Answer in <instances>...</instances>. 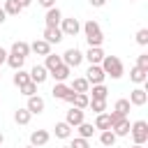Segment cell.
Returning a JSON list of instances; mask_svg holds the SVG:
<instances>
[{
    "label": "cell",
    "instance_id": "cell-1",
    "mask_svg": "<svg viewBox=\"0 0 148 148\" xmlns=\"http://www.w3.org/2000/svg\"><path fill=\"white\" fill-rule=\"evenodd\" d=\"M83 35H86V42H88V46H102V42H104V35H102V28H99V23L97 21H86L83 25Z\"/></svg>",
    "mask_w": 148,
    "mask_h": 148
},
{
    "label": "cell",
    "instance_id": "cell-2",
    "mask_svg": "<svg viewBox=\"0 0 148 148\" xmlns=\"http://www.w3.org/2000/svg\"><path fill=\"white\" fill-rule=\"evenodd\" d=\"M99 67H102L104 74L111 76V79H120V76H123V62H120L118 56H104L102 62H99Z\"/></svg>",
    "mask_w": 148,
    "mask_h": 148
},
{
    "label": "cell",
    "instance_id": "cell-3",
    "mask_svg": "<svg viewBox=\"0 0 148 148\" xmlns=\"http://www.w3.org/2000/svg\"><path fill=\"white\" fill-rule=\"evenodd\" d=\"M130 134H132V139H134L136 146H143V143L148 141V123H146V120L132 123V125H130Z\"/></svg>",
    "mask_w": 148,
    "mask_h": 148
},
{
    "label": "cell",
    "instance_id": "cell-4",
    "mask_svg": "<svg viewBox=\"0 0 148 148\" xmlns=\"http://www.w3.org/2000/svg\"><path fill=\"white\" fill-rule=\"evenodd\" d=\"M60 30H62V35L65 37H76L79 32H81V23H79V18H60Z\"/></svg>",
    "mask_w": 148,
    "mask_h": 148
},
{
    "label": "cell",
    "instance_id": "cell-5",
    "mask_svg": "<svg viewBox=\"0 0 148 148\" xmlns=\"http://www.w3.org/2000/svg\"><path fill=\"white\" fill-rule=\"evenodd\" d=\"M60 58H62V62H65L67 67H79V65L83 62V53H81V51H79L76 46L67 49V51H65V53H62Z\"/></svg>",
    "mask_w": 148,
    "mask_h": 148
},
{
    "label": "cell",
    "instance_id": "cell-6",
    "mask_svg": "<svg viewBox=\"0 0 148 148\" xmlns=\"http://www.w3.org/2000/svg\"><path fill=\"white\" fill-rule=\"evenodd\" d=\"M51 95L56 97V99H65V102H69L72 104V99H74V90L62 81V83H56L53 86V90H51Z\"/></svg>",
    "mask_w": 148,
    "mask_h": 148
},
{
    "label": "cell",
    "instance_id": "cell-7",
    "mask_svg": "<svg viewBox=\"0 0 148 148\" xmlns=\"http://www.w3.org/2000/svg\"><path fill=\"white\" fill-rule=\"evenodd\" d=\"M104 79H106V74H104V69L99 67V65H90L88 69H86V81L88 83H104Z\"/></svg>",
    "mask_w": 148,
    "mask_h": 148
},
{
    "label": "cell",
    "instance_id": "cell-8",
    "mask_svg": "<svg viewBox=\"0 0 148 148\" xmlns=\"http://www.w3.org/2000/svg\"><path fill=\"white\" fill-rule=\"evenodd\" d=\"M86 111L83 109H76V106H72L69 111H67V116H65V123L69 125V127H76V125H81L83 120H86V116H83Z\"/></svg>",
    "mask_w": 148,
    "mask_h": 148
},
{
    "label": "cell",
    "instance_id": "cell-9",
    "mask_svg": "<svg viewBox=\"0 0 148 148\" xmlns=\"http://www.w3.org/2000/svg\"><path fill=\"white\" fill-rule=\"evenodd\" d=\"M62 30H60V25H53V28H44V35H42V39H46L49 44H58V42H62Z\"/></svg>",
    "mask_w": 148,
    "mask_h": 148
},
{
    "label": "cell",
    "instance_id": "cell-10",
    "mask_svg": "<svg viewBox=\"0 0 148 148\" xmlns=\"http://www.w3.org/2000/svg\"><path fill=\"white\" fill-rule=\"evenodd\" d=\"M44 106H46V102H44L39 95H30V97H28V104H25V109H28L32 116L42 113V111H44Z\"/></svg>",
    "mask_w": 148,
    "mask_h": 148
},
{
    "label": "cell",
    "instance_id": "cell-11",
    "mask_svg": "<svg viewBox=\"0 0 148 148\" xmlns=\"http://www.w3.org/2000/svg\"><path fill=\"white\" fill-rule=\"evenodd\" d=\"M28 74H30V81H35L37 86H39V83H44V81L49 79V69H46L44 65H35Z\"/></svg>",
    "mask_w": 148,
    "mask_h": 148
},
{
    "label": "cell",
    "instance_id": "cell-12",
    "mask_svg": "<svg viewBox=\"0 0 148 148\" xmlns=\"http://www.w3.org/2000/svg\"><path fill=\"white\" fill-rule=\"evenodd\" d=\"M146 102H148L146 88H134V90L130 92V104H132V106H143Z\"/></svg>",
    "mask_w": 148,
    "mask_h": 148
},
{
    "label": "cell",
    "instance_id": "cell-13",
    "mask_svg": "<svg viewBox=\"0 0 148 148\" xmlns=\"http://www.w3.org/2000/svg\"><path fill=\"white\" fill-rule=\"evenodd\" d=\"M69 72H72V67H67L65 62H60L53 72H49V76H53V79H56V83H62V81H67V79H69Z\"/></svg>",
    "mask_w": 148,
    "mask_h": 148
},
{
    "label": "cell",
    "instance_id": "cell-14",
    "mask_svg": "<svg viewBox=\"0 0 148 148\" xmlns=\"http://www.w3.org/2000/svg\"><path fill=\"white\" fill-rule=\"evenodd\" d=\"M30 53H37V56H49L51 53V44L46 39H35L30 44Z\"/></svg>",
    "mask_w": 148,
    "mask_h": 148
},
{
    "label": "cell",
    "instance_id": "cell-15",
    "mask_svg": "<svg viewBox=\"0 0 148 148\" xmlns=\"http://www.w3.org/2000/svg\"><path fill=\"white\" fill-rule=\"evenodd\" d=\"M90 65H99L102 62V58H104V51H102V46H90L88 51H86V56H83Z\"/></svg>",
    "mask_w": 148,
    "mask_h": 148
},
{
    "label": "cell",
    "instance_id": "cell-16",
    "mask_svg": "<svg viewBox=\"0 0 148 148\" xmlns=\"http://www.w3.org/2000/svg\"><path fill=\"white\" fill-rule=\"evenodd\" d=\"M111 132H113L116 136H127V134H130V120H127V116L120 118V120H116V123L111 125Z\"/></svg>",
    "mask_w": 148,
    "mask_h": 148
},
{
    "label": "cell",
    "instance_id": "cell-17",
    "mask_svg": "<svg viewBox=\"0 0 148 148\" xmlns=\"http://www.w3.org/2000/svg\"><path fill=\"white\" fill-rule=\"evenodd\" d=\"M49 139H51V134H49L46 130H35V132L30 134V143L37 146V148H39V146H46Z\"/></svg>",
    "mask_w": 148,
    "mask_h": 148
},
{
    "label": "cell",
    "instance_id": "cell-18",
    "mask_svg": "<svg viewBox=\"0 0 148 148\" xmlns=\"http://www.w3.org/2000/svg\"><path fill=\"white\" fill-rule=\"evenodd\" d=\"M60 18H62V14H60V9H58V7H51V9H46V16H44V21H46V28L60 25Z\"/></svg>",
    "mask_w": 148,
    "mask_h": 148
},
{
    "label": "cell",
    "instance_id": "cell-19",
    "mask_svg": "<svg viewBox=\"0 0 148 148\" xmlns=\"http://www.w3.org/2000/svg\"><path fill=\"white\" fill-rule=\"evenodd\" d=\"M23 62H25V58H23V56H18V53H12V51L7 53V65H9L14 72H16V69H21V67H23Z\"/></svg>",
    "mask_w": 148,
    "mask_h": 148
},
{
    "label": "cell",
    "instance_id": "cell-20",
    "mask_svg": "<svg viewBox=\"0 0 148 148\" xmlns=\"http://www.w3.org/2000/svg\"><path fill=\"white\" fill-rule=\"evenodd\" d=\"M130 79H132V81H134V83H146V79H148V72H146V69H141V67H136V65H134V67H132V69H130Z\"/></svg>",
    "mask_w": 148,
    "mask_h": 148
},
{
    "label": "cell",
    "instance_id": "cell-21",
    "mask_svg": "<svg viewBox=\"0 0 148 148\" xmlns=\"http://www.w3.org/2000/svg\"><path fill=\"white\" fill-rule=\"evenodd\" d=\"M74 92H88L90 90V83L86 81V76H79V79H74L72 81V86H69Z\"/></svg>",
    "mask_w": 148,
    "mask_h": 148
},
{
    "label": "cell",
    "instance_id": "cell-22",
    "mask_svg": "<svg viewBox=\"0 0 148 148\" xmlns=\"http://www.w3.org/2000/svg\"><path fill=\"white\" fill-rule=\"evenodd\" d=\"M88 92H92V99H106L109 97V88L104 83H95L92 90H88Z\"/></svg>",
    "mask_w": 148,
    "mask_h": 148
},
{
    "label": "cell",
    "instance_id": "cell-23",
    "mask_svg": "<svg viewBox=\"0 0 148 148\" xmlns=\"http://www.w3.org/2000/svg\"><path fill=\"white\" fill-rule=\"evenodd\" d=\"M88 102H90V97H88V92H74V99H72V106H76V109H88Z\"/></svg>",
    "mask_w": 148,
    "mask_h": 148
},
{
    "label": "cell",
    "instance_id": "cell-24",
    "mask_svg": "<svg viewBox=\"0 0 148 148\" xmlns=\"http://www.w3.org/2000/svg\"><path fill=\"white\" fill-rule=\"evenodd\" d=\"M95 130H111V118H109V113H97V118H95Z\"/></svg>",
    "mask_w": 148,
    "mask_h": 148
},
{
    "label": "cell",
    "instance_id": "cell-25",
    "mask_svg": "<svg viewBox=\"0 0 148 148\" xmlns=\"http://www.w3.org/2000/svg\"><path fill=\"white\" fill-rule=\"evenodd\" d=\"M2 9H5V14H7V16H18V14L23 12V9H21V5H18L16 0H5V7H2Z\"/></svg>",
    "mask_w": 148,
    "mask_h": 148
},
{
    "label": "cell",
    "instance_id": "cell-26",
    "mask_svg": "<svg viewBox=\"0 0 148 148\" xmlns=\"http://www.w3.org/2000/svg\"><path fill=\"white\" fill-rule=\"evenodd\" d=\"M12 53H18V56L28 58V56H30V44H28V42H14V44H12Z\"/></svg>",
    "mask_w": 148,
    "mask_h": 148
},
{
    "label": "cell",
    "instance_id": "cell-27",
    "mask_svg": "<svg viewBox=\"0 0 148 148\" xmlns=\"http://www.w3.org/2000/svg\"><path fill=\"white\" fill-rule=\"evenodd\" d=\"M56 136L58 139H69L72 136V127L62 120V123H56Z\"/></svg>",
    "mask_w": 148,
    "mask_h": 148
},
{
    "label": "cell",
    "instance_id": "cell-28",
    "mask_svg": "<svg viewBox=\"0 0 148 148\" xmlns=\"http://www.w3.org/2000/svg\"><path fill=\"white\" fill-rule=\"evenodd\" d=\"M116 139H118V136H116V134H113L111 130H104V132L99 134V141H102V146H104V148H113Z\"/></svg>",
    "mask_w": 148,
    "mask_h": 148
},
{
    "label": "cell",
    "instance_id": "cell-29",
    "mask_svg": "<svg viewBox=\"0 0 148 148\" xmlns=\"http://www.w3.org/2000/svg\"><path fill=\"white\" fill-rule=\"evenodd\" d=\"M76 130H79V136H83V139H90L92 134H95V125H90V123H81V125H76Z\"/></svg>",
    "mask_w": 148,
    "mask_h": 148
},
{
    "label": "cell",
    "instance_id": "cell-30",
    "mask_svg": "<svg viewBox=\"0 0 148 148\" xmlns=\"http://www.w3.org/2000/svg\"><path fill=\"white\" fill-rule=\"evenodd\" d=\"M28 81H30V74H28V72H23V67H21V69H16V74H14V86H16V88H21V86H25Z\"/></svg>",
    "mask_w": 148,
    "mask_h": 148
},
{
    "label": "cell",
    "instance_id": "cell-31",
    "mask_svg": "<svg viewBox=\"0 0 148 148\" xmlns=\"http://www.w3.org/2000/svg\"><path fill=\"white\" fill-rule=\"evenodd\" d=\"M30 118H32V113H30L28 109H18V111L14 113V120H16L18 125H28V123H30Z\"/></svg>",
    "mask_w": 148,
    "mask_h": 148
},
{
    "label": "cell",
    "instance_id": "cell-32",
    "mask_svg": "<svg viewBox=\"0 0 148 148\" xmlns=\"http://www.w3.org/2000/svg\"><path fill=\"white\" fill-rule=\"evenodd\" d=\"M130 106H132V104H130V99H125V97H123V99H118V102H116L113 111H116V113H120V116H127V113H130Z\"/></svg>",
    "mask_w": 148,
    "mask_h": 148
},
{
    "label": "cell",
    "instance_id": "cell-33",
    "mask_svg": "<svg viewBox=\"0 0 148 148\" xmlns=\"http://www.w3.org/2000/svg\"><path fill=\"white\" fill-rule=\"evenodd\" d=\"M60 62H62V58H60V56H53V53H49V56H46V62H44V67H46L49 72H53V69H56Z\"/></svg>",
    "mask_w": 148,
    "mask_h": 148
},
{
    "label": "cell",
    "instance_id": "cell-34",
    "mask_svg": "<svg viewBox=\"0 0 148 148\" xmlns=\"http://www.w3.org/2000/svg\"><path fill=\"white\" fill-rule=\"evenodd\" d=\"M88 106H90L95 113H104V111H106V99H90Z\"/></svg>",
    "mask_w": 148,
    "mask_h": 148
},
{
    "label": "cell",
    "instance_id": "cell-35",
    "mask_svg": "<svg viewBox=\"0 0 148 148\" xmlns=\"http://www.w3.org/2000/svg\"><path fill=\"white\" fill-rule=\"evenodd\" d=\"M18 90H21L25 97H30V95H37V83H35V81H28V83H25V86H21Z\"/></svg>",
    "mask_w": 148,
    "mask_h": 148
},
{
    "label": "cell",
    "instance_id": "cell-36",
    "mask_svg": "<svg viewBox=\"0 0 148 148\" xmlns=\"http://www.w3.org/2000/svg\"><path fill=\"white\" fill-rule=\"evenodd\" d=\"M69 148H90V143H88V139H83V136H76V139L69 143Z\"/></svg>",
    "mask_w": 148,
    "mask_h": 148
},
{
    "label": "cell",
    "instance_id": "cell-37",
    "mask_svg": "<svg viewBox=\"0 0 148 148\" xmlns=\"http://www.w3.org/2000/svg\"><path fill=\"white\" fill-rule=\"evenodd\" d=\"M136 42H139L141 46H146V44H148V28H141V30L136 32Z\"/></svg>",
    "mask_w": 148,
    "mask_h": 148
},
{
    "label": "cell",
    "instance_id": "cell-38",
    "mask_svg": "<svg viewBox=\"0 0 148 148\" xmlns=\"http://www.w3.org/2000/svg\"><path fill=\"white\" fill-rule=\"evenodd\" d=\"M136 67H141V69L148 72V53H141V56L136 58Z\"/></svg>",
    "mask_w": 148,
    "mask_h": 148
},
{
    "label": "cell",
    "instance_id": "cell-39",
    "mask_svg": "<svg viewBox=\"0 0 148 148\" xmlns=\"http://www.w3.org/2000/svg\"><path fill=\"white\" fill-rule=\"evenodd\" d=\"M42 7H46V9H51V7H56V0H37Z\"/></svg>",
    "mask_w": 148,
    "mask_h": 148
},
{
    "label": "cell",
    "instance_id": "cell-40",
    "mask_svg": "<svg viewBox=\"0 0 148 148\" xmlns=\"http://www.w3.org/2000/svg\"><path fill=\"white\" fill-rule=\"evenodd\" d=\"M88 2H90L92 7H104V5H106V0H88Z\"/></svg>",
    "mask_w": 148,
    "mask_h": 148
},
{
    "label": "cell",
    "instance_id": "cell-41",
    "mask_svg": "<svg viewBox=\"0 0 148 148\" xmlns=\"http://www.w3.org/2000/svg\"><path fill=\"white\" fill-rule=\"evenodd\" d=\"M2 62H7V51L0 46V67H2Z\"/></svg>",
    "mask_w": 148,
    "mask_h": 148
},
{
    "label": "cell",
    "instance_id": "cell-42",
    "mask_svg": "<svg viewBox=\"0 0 148 148\" xmlns=\"http://www.w3.org/2000/svg\"><path fill=\"white\" fill-rule=\"evenodd\" d=\"M18 5H21V9H25V7H30L32 5V0H16Z\"/></svg>",
    "mask_w": 148,
    "mask_h": 148
},
{
    "label": "cell",
    "instance_id": "cell-43",
    "mask_svg": "<svg viewBox=\"0 0 148 148\" xmlns=\"http://www.w3.org/2000/svg\"><path fill=\"white\" fill-rule=\"evenodd\" d=\"M5 18H7V14H5V9H2V7H0V25H2V23H5Z\"/></svg>",
    "mask_w": 148,
    "mask_h": 148
},
{
    "label": "cell",
    "instance_id": "cell-44",
    "mask_svg": "<svg viewBox=\"0 0 148 148\" xmlns=\"http://www.w3.org/2000/svg\"><path fill=\"white\" fill-rule=\"evenodd\" d=\"M2 143H5V136H2V132H0V146H2Z\"/></svg>",
    "mask_w": 148,
    "mask_h": 148
},
{
    "label": "cell",
    "instance_id": "cell-45",
    "mask_svg": "<svg viewBox=\"0 0 148 148\" xmlns=\"http://www.w3.org/2000/svg\"><path fill=\"white\" fill-rule=\"evenodd\" d=\"M25 148H37V146H32V143H30V146H25Z\"/></svg>",
    "mask_w": 148,
    "mask_h": 148
},
{
    "label": "cell",
    "instance_id": "cell-46",
    "mask_svg": "<svg viewBox=\"0 0 148 148\" xmlns=\"http://www.w3.org/2000/svg\"><path fill=\"white\" fill-rule=\"evenodd\" d=\"M132 148H143V146H136V143H134V146H132Z\"/></svg>",
    "mask_w": 148,
    "mask_h": 148
},
{
    "label": "cell",
    "instance_id": "cell-47",
    "mask_svg": "<svg viewBox=\"0 0 148 148\" xmlns=\"http://www.w3.org/2000/svg\"><path fill=\"white\" fill-rule=\"evenodd\" d=\"M62 148H69V146H62Z\"/></svg>",
    "mask_w": 148,
    "mask_h": 148
},
{
    "label": "cell",
    "instance_id": "cell-48",
    "mask_svg": "<svg viewBox=\"0 0 148 148\" xmlns=\"http://www.w3.org/2000/svg\"><path fill=\"white\" fill-rule=\"evenodd\" d=\"M130 2H134V0H130Z\"/></svg>",
    "mask_w": 148,
    "mask_h": 148
},
{
    "label": "cell",
    "instance_id": "cell-49",
    "mask_svg": "<svg viewBox=\"0 0 148 148\" xmlns=\"http://www.w3.org/2000/svg\"><path fill=\"white\" fill-rule=\"evenodd\" d=\"M0 76H2V72H0Z\"/></svg>",
    "mask_w": 148,
    "mask_h": 148
},
{
    "label": "cell",
    "instance_id": "cell-50",
    "mask_svg": "<svg viewBox=\"0 0 148 148\" xmlns=\"http://www.w3.org/2000/svg\"><path fill=\"white\" fill-rule=\"evenodd\" d=\"M102 148H104V146H102Z\"/></svg>",
    "mask_w": 148,
    "mask_h": 148
}]
</instances>
